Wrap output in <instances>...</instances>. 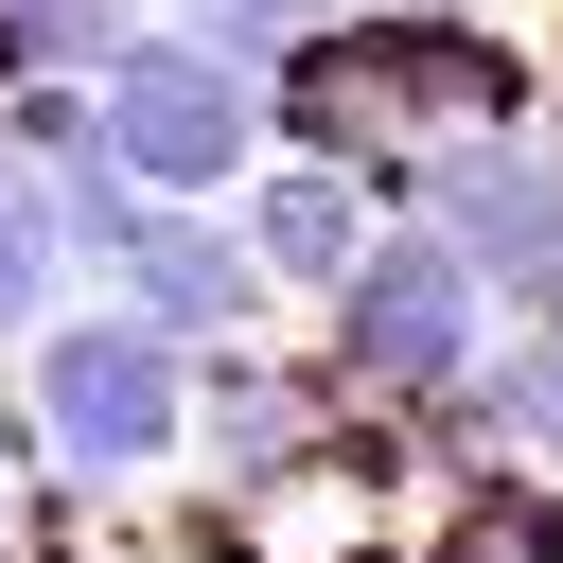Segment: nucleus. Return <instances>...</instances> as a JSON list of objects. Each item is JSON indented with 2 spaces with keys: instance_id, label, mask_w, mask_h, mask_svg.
I'll return each mask as SVG.
<instances>
[{
  "instance_id": "13",
  "label": "nucleus",
  "mask_w": 563,
  "mask_h": 563,
  "mask_svg": "<svg viewBox=\"0 0 563 563\" xmlns=\"http://www.w3.org/2000/svg\"><path fill=\"white\" fill-rule=\"evenodd\" d=\"M0 563H53V545H18V528H0Z\"/></svg>"
},
{
  "instance_id": "9",
  "label": "nucleus",
  "mask_w": 563,
  "mask_h": 563,
  "mask_svg": "<svg viewBox=\"0 0 563 563\" xmlns=\"http://www.w3.org/2000/svg\"><path fill=\"white\" fill-rule=\"evenodd\" d=\"M158 18L141 0H0V88H88V70H123Z\"/></svg>"
},
{
  "instance_id": "6",
  "label": "nucleus",
  "mask_w": 563,
  "mask_h": 563,
  "mask_svg": "<svg viewBox=\"0 0 563 563\" xmlns=\"http://www.w3.org/2000/svg\"><path fill=\"white\" fill-rule=\"evenodd\" d=\"M106 282H123V317H141V334H176V352H229V334L264 317L246 229H229V211H176V194H158V211L106 246Z\"/></svg>"
},
{
  "instance_id": "5",
  "label": "nucleus",
  "mask_w": 563,
  "mask_h": 563,
  "mask_svg": "<svg viewBox=\"0 0 563 563\" xmlns=\"http://www.w3.org/2000/svg\"><path fill=\"white\" fill-rule=\"evenodd\" d=\"M194 457H211V493H299V475H334L352 440H334V369H282V352H194Z\"/></svg>"
},
{
  "instance_id": "3",
  "label": "nucleus",
  "mask_w": 563,
  "mask_h": 563,
  "mask_svg": "<svg viewBox=\"0 0 563 563\" xmlns=\"http://www.w3.org/2000/svg\"><path fill=\"white\" fill-rule=\"evenodd\" d=\"M369 194H387V211H422V229L493 282V317H563V141H545V123L422 141V158H387Z\"/></svg>"
},
{
  "instance_id": "12",
  "label": "nucleus",
  "mask_w": 563,
  "mask_h": 563,
  "mask_svg": "<svg viewBox=\"0 0 563 563\" xmlns=\"http://www.w3.org/2000/svg\"><path fill=\"white\" fill-rule=\"evenodd\" d=\"M18 457H35V405H0V475H18Z\"/></svg>"
},
{
  "instance_id": "7",
  "label": "nucleus",
  "mask_w": 563,
  "mask_h": 563,
  "mask_svg": "<svg viewBox=\"0 0 563 563\" xmlns=\"http://www.w3.org/2000/svg\"><path fill=\"white\" fill-rule=\"evenodd\" d=\"M229 229H246L264 299H334V282H352V246L387 229V194H369V176H334V158H264V176L229 194Z\"/></svg>"
},
{
  "instance_id": "10",
  "label": "nucleus",
  "mask_w": 563,
  "mask_h": 563,
  "mask_svg": "<svg viewBox=\"0 0 563 563\" xmlns=\"http://www.w3.org/2000/svg\"><path fill=\"white\" fill-rule=\"evenodd\" d=\"M53 282H70V229H53V176L0 141V334H35L53 317Z\"/></svg>"
},
{
  "instance_id": "11",
  "label": "nucleus",
  "mask_w": 563,
  "mask_h": 563,
  "mask_svg": "<svg viewBox=\"0 0 563 563\" xmlns=\"http://www.w3.org/2000/svg\"><path fill=\"white\" fill-rule=\"evenodd\" d=\"M317 18H352V0H176V35H211L229 70H282Z\"/></svg>"
},
{
  "instance_id": "8",
  "label": "nucleus",
  "mask_w": 563,
  "mask_h": 563,
  "mask_svg": "<svg viewBox=\"0 0 563 563\" xmlns=\"http://www.w3.org/2000/svg\"><path fill=\"white\" fill-rule=\"evenodd\" d=\"M422 563H563V475H528V457H475V475L422 510Z\"/></svg>"
},
{
  "instance_id": "2",
  "label": "nucleus",
  "mask_w": 563,
  "mask_h": 563,
  "mask_svg": "<svg viewBox=\"0 0 563 563\" xmlns=\"http://www.w3.org/2000/svg\"><path fill=\"white\" fill-rule=\"evenodd\" d=\"M475 352H493V282H475L422 211H387V229L352 246V282L317 299V369H334L352 405H440Z\"/></svg>"
},
{
  "instance_id": "4",
  "label": "nucleus",
  "mask_w": 563,
  "mask_h": 563,
  "mask_svg": "<svg viewBox=\"0 0 563 563\" xmlns=\"http://www.w3.org/2000/svg\"><path fill=\"white\" fill-rule=\"evenodd\" d=\"M88 106H106V158L141 176V194H176V211H229L282 141H264V70H229L211 35H141L123 70H88Z\"/></svg>"
},
{
  "instance_id": "1",
  "label": "nucleus",
  "mask_w": 563,
  "mask_h": 563,
  "mask_svg": "<svg viewBox=\"0 0 563 563\" xmlns=\"http://www.w3.org/2000/svg\"><path fill=\"white\" fill-rule=\"evenodd\" d=\"M35 457L70 475V493H141V475H176L194 457V352L176 334H141L123 299L106 317H35Z\"/></svg>"
}]
</instances>
